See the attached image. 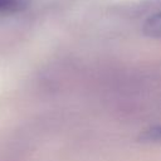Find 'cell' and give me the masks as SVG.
Segmentation results:
<instances>
[{
    "label": "cell",
    "instance_id": "7a4b0ae2",
    "mask_svg": "<svg viewBox=\"0 0 161 161\" xmlns=\"http://www.w3.org/2000/svg\"><path fill=\"white\" fill-rule=\"evenodd\" d=\"M138 140L142 142H161V125L151 126L143 130L140 133Z\"/></svg>",
    "mask_w": 161,
    "mask_h": 161
},
{
    "label": "cell",
    "instance_id": "6da1fadb",
    "mask_svg": "<svg viewBox=\"0 0 161 161\" xmlns=\"http://www.w3.org/2000/svg\"><path fill=\"white\" fill-rule=\"evenodd\" d=\"M143 33L151 38H161V10L147 18L143 24Z\"/></svg>",
    "mask_w": 161,
    "mask_h": 161
},
{
    "label": "cell",
    "instance_id": "3957f363",
    "mask_svg": "<svg viewBox=\"0 0 161 161\" xmlns=\"http://www.w3.org/2000/svg\"><path fill=\"white\" fill-rule=\"evenodd\" d=\"M18 1L16 0H0V10H6L16 6Z\"/></svg>",
    "mask_w": 161,
    "mask_h": 161
}]
</instances>
